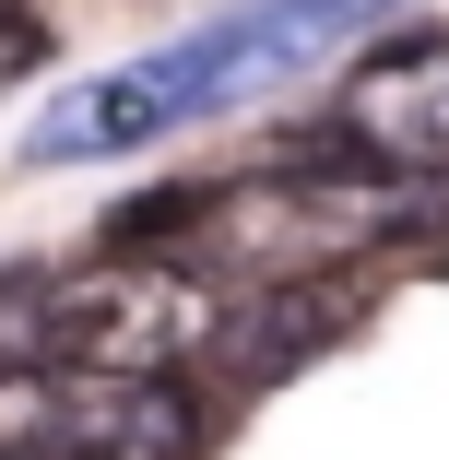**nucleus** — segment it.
<instances>
[{
  "label": "nucleus",
  "instance_id": "nucleus-1",
  "mask_svg": "<svg viewBox=\"0 0 449 460\" xmlns=\"http://www.w3.org/2000/svg\"><path fill=\"white\" fill-rule=\"evenodd\" d=\"M213 319H225V296L190 260H95L71 284L24 296V354L71 366V378H177L213 342Z\"/></svg>",
  "mask_w": 449,
  "mask_h": 460
},
{
  "label": "nucleus",
  "instance_id": "nucleus-2",
  "mask_svg": "<svg viewBox=\"0 0 449 460\" xmlns=\"http://www.w3.org/2000/svg\"><path fill=\"white\" fill-rule=\"evenodd\" d=\"M367 165H449V36H391L355 59L343 119H331Z\"/></svg>",
  "mask_w": 449,
  "mask_h": 460
},
{
  "label": "nucleus",
  "instance_id": "nucleus-3",
  "mask_svg": "<svg viewBox=\"0 0 449 460\" xmlns=\"http://www.w3.org/2000/svg\"><path fill=\"white\" fill-rule=\"evenodd\" d=\"M355 307H367V284H355V271H308V284H273V296L225 307L202 354H213V378L273 390V378H296L319 342H343V331H355Z\"/></svg>",
  "mask_w": 449,
  "mask_h": 460
},
{
  "label": "nucleus",
  "instance_id": "nucleus-8",
  "mask_svg": "<svg viewBox=\"0 0 449 460\" xmlns=\"http://www.w3.org/2000/svg\"><path fill=\"white\" fill-rule=\"evenodd\" d=\"M0 460H36V448H0Z\"/></svg>",
  "mask_w": 449,
  "mask_h": 460
},
{
  "label": "nucleus",
  "instance_id": "nucleus-6",
  "mask_svg": "<svg viewBox=\"0 0 449 460\" xmlns=\"http://www.w3.org/2000/svg\"><path fill=\"white\" fill-rule=\"evenodd\" d=\"M59 425V402H48V378H24V366H0V448H36Z\"/></svg>",
  "mask_w": 449,
  "mask_h": 460
},
{
  "label": "nucleus",
  "instance_id": "nucleus-5",
  "mask_svg": "<svg viewBox=\"0 0 449 460\" xmlns=\"http://www.w3.org/2000/svg\"><path fill=\"white\" fill-rule=\"evenodd\" d=\"M59 448L48 460H190L202 448V413L177 378H95V402H83L71 425H48Z\"/></svg>",
  "mask_w": 449,
  "mask_h": 460
},
{
  "label": "nucleus",
  "instance_id": "nucleus-7",
  "mask_svg": "<svg viewBox=\"0 0 449 460\" xmlns=\"http://www.w3.org/2000/svg\"><path fill=\"white\" fill-rule=\"evenodd\" d=\"M36 59H48V24L24 0H0V71H36Z\"/></svg>",
  "mask_w": 449,
  "mask_h": 460
},
{
  "label": "nucleus",
  "instance_id": "nucleus-4",
  "mask_svg": "<svg viewBox=\"0 0 449 460\" xmlns=\"http://www.w3.org/2000/svg\"><path fill=\"white\" fill-rule=\"evenodd\" d=\"M379 13H391V0H237V13H213L190 36V59H202L213 107H225V95H248V83H273V71H308L319 48H343L355 24H379Z\"/></svg>",
  "mask_w": 449,
  "mask_h": 460
}]
</instances>
